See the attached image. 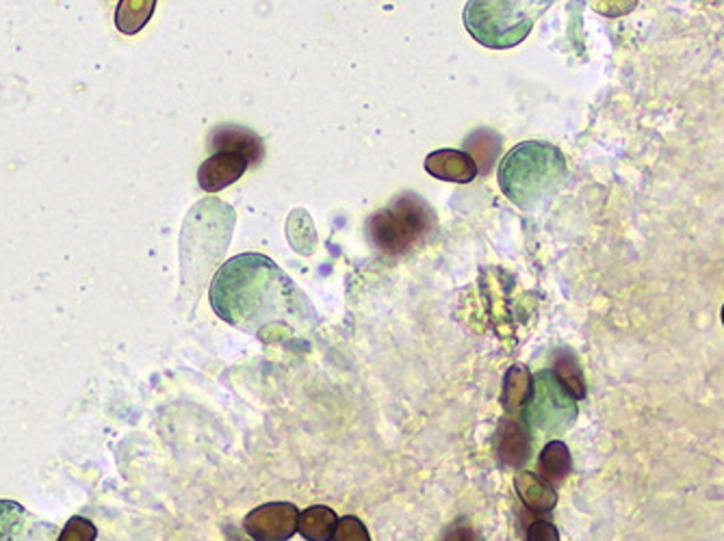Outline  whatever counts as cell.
Returning a JSON list of instances; mask_svg holds the SVG:
<instances>
[{
  "instance_id": "17",
  "label": "cell",
  "mask_w": 724,
  "mask_h": 541,
  "mask_svg": "<svg viewBox=\"0 0 724 541\" xmlns=\"http://www.w3.org/2000/svg\"><path fill=\"white\" fill-rule=\"evenodd\" d=\"M157 0H120L116 9V27L125 36H137L155 16Z\"/></svg>"
},
{
  "instance_id": "9",
  "label": "cell",
  "mask_w": 724,
  "mask_h": 541,
  "mask_svg": "<svg viewBox=\"0 0 724 541\" xmlns=\"http://www.w3.org/2000/svg\"><path fill=\"white\" fill-rule=\"evenodd\" d=\"M248 159L235 152H215L200 169H198V184L207 193H217L237 180L244 178L248 171Z\"/></svg>"
},
{
  "instance_id": "16",
  "label": "cell",
  "mask_w": 724,
  "mask_h": 541,
  "mask_svg": "<svg viewBox=\"0 0 724 541\" xmlns=\"http://www.w3.org/2000/svg\"><path fill=\"white\" fill-rule=\"evenodd\" d=\"M573 472V458L562 440H552L538 458V474L549 483L559 485Z\"/></svg>"
},
{
  "instance_id": "19",
  "label": "cell",
  "mask_w": 724,
  "mask_h": 541,
  "mask_svg": "<svg viewBox=\"0 0 724 541\" xmlns=\"http://www.w3.org/2000/svg\"><path fill=\"white\" fill-rule=\"evenodd\" d=\"M98 538V529L91 520L75 515L68 520V524L63 527L61 535L57 541H96Z\"/></svg>"
},
{
  "instance_id": "8",
  "label": "cell",
  "mask_w": 724,
  "mask_h": 541,
  "mask_svg": "<svg viewBox=\"0 0 724 541\" xmlns=\"http://www.w3.org/2000/svg\"><path fill=\"white\" fill-rule=\"evenodd\" d=\"M532 424L525 418L508 414L499 422L497 455L508 468H523L532 458Z\"/></svg>"
},
{
  "instance_id": "6",
  "label": "cell",
  "mask_w": 724,
  "mask_h": 541,
  "mask_svg": "<svg viewBox=\"0 0 724 541\" xmlns=\"http://www.w3.org/2000/svg\"><path fill=\"white\" fill-rule=\"evenodd\" d=\"M298 518L294 502H267L246 515L244 529L255 541H289L298 533Z\"/></svg>"
},
{
  "instance_id": "10",
  "label": "cell",
  "mask_w": 724,
  "mask_h": 541,
  "mask_svg": "<svg viewBox=\"0 0 724 541\" xmlns=\"http://www.w3.org/2000/svg\"><path fill=\"white\" fill-rule=\"evenodd\" d=\"M426 171L429 176L445 180V182H458L467 184L477 178V166L467 152L460 150H436L427 154Z\"/></svg>"
},
{
  "instance_id": "4",
  "label": "cell",
  "mask_w": 724,
  "mask_h": 541,
  "mask_svg": "<svg viewBox=\"0 0 724 541\" xmlns=\"http://www.w3.org/2000/svg\"><path fill=\"white\" fill-rule=\"evenodd\" d=\"M463 18L470 38L490 50L518 46L534 27V20L520 13L514 0H469Z\"/></svg>"
},
{
  "instance_id": "13",
  "label": "cell",
  "mask_w": 724,
  "mask_h": 541,
  "mask_svg": "<svg viewBox=\"0 0 724 541\" xmlns=\"http://www.w3.org/2000/svg\"><path fill=\"white\" fill-rule=\"evenodd\" d=\"M504 139L493 128H475L465 139V152L475 161L479 173H488L502 157Z\"/></svg>"
},
{
  "instance_id": "1",
  "label": "cell",
  "mask_w": 724,
  "mask_h": 541,
  "mask_svg": "<svg viewBox=\"0 0 724 541\" xmlns=\"http://www.w3.org/2000/svg\"><path fill=\"white\" fill-rule=\"evenodd\" d=\"M294 292L291 280L267 256L241 253L215 273L209 297L219 319L256 332L287 308Z\"/></svg>"
},
{
  "instance_id": "24",
  "label": "cell",
  "mask_w": 724,
  "mask_h": 541,
  "mask_svg": "<svg viewBox=\"0 0 724 541\" xmlns=\"http://www.w3.org/2000/svg\"><path fill=\"white\" fill-rule=\"evenodd\" d=\"M723 323H724V305H723Z\"/></svg>"
},
{
  "instance_id": "3",
  "label": "cell",
  "mask_w": 724,
  "mask_h": 541,
  "mask_svg": "<svg viewBox=\"0 0 724 541\" xmlns=\"http://www.w3.org/2000/svg\"><path fill=\"white\" fill-rule=\"evenodd\" d=\"M436 230V212L417 193H401L367 221V237L386 256H404L424 246Z\"/></svg>"
},
{
  "instance_id": "18",
  "label": "cell",
  "mask_w": 724,
  "mask_h": 541,
  "mask_svg": "<svg viewBox=\"0 0 724 541\" xmlns=\"http://www.w3.org/2000/svg\"><path fill=\"white\" fill-rule=\"evenodd\" d=\"M24 507L16 500H0V541H16L22 527Z\"/></svg>"
},
{
  "instance_id": "12",
  "label": "cell",
  "mask_w": 724,
  "mask_h": 541,
  "mask_svg": "<svg viewBox=\"0 0 724 541\" xmlns=\"http://www.w3.org/2000/svg\"><path fill=\"white\" fill-rule=\"evenodd\" d=\"M534 392V375L525 364H512L502 385V408L506 414H520Z\"/></svg>"
},
{
  "instance_id": "20",
  "label": "cell",
  "mask_w": 724,
  "mask_h": 541,
  "mask_svg": "<svg viewBox=\"0 0 724 541\" xmlns=\"http://www.w3.org/2000/svg\"><path fill=\"white\" fill-rule=\"evenodd\" d=\"M333 541H371V535L363 520H358L356 515H345L339 518Z\"/></svg>"
},
{
  "instance_id": "5",
  "label": "cell",
  "mask_w": 724,
  "mask_h": 541,
  "mask_svg": "<svg viewBox=\"0 0 724 541\" xmlns=\"http://www.w3.org/2000/svg\"><path fill=\"white\" fill-rule=\"evenodd\" d=\"M523 412L532 427L557 435L575 422L577 405L575 399L555 381L554 373L545 371L534 377V392Z\"/></svg>"
},
{
  "instance_id": "22",
  "label": "cell",
  "mask_w": 724,
  "mask_h": 541,
  "mask_svg": "<svg viewBox=\"0 0 724 541\" xmlns=\"http://www.w3.org/2000/svg\"><path fill=\"white\" fill-rule=\"evenodd\" d=\"M438 541H479V535L475 533L469 520L460 518L443 533V538Z\"/></svg>"
},
{
  "instance_id": "23",
  "label": "cell",
  "mask_w": 724,
  "mask_h": 541,
  "mask_svg": "<svg viewBox=\"0 0 724 541\" xmlns=\"http://www.w3.org/2000/svg\"><path fill=\"white\" fill-rule=\"evenodd\" d=\"M636 2L638 0H603V4H593V7L609 18H618L629 13L636 7Z\"/></svg>"
},
{
  "instance_id": "14",
  "label": "cell",
  "mask_w": 724,
  "mask_h": 541,
  "mask_svg": "<svg viewBox=\"0 0 724 541\" xmlns=\"http://www.w3.org/2000/svg\"><path fill=\"white\" fill-rule=\"evenodd\" d=\"M337 524L339 515L326 504H315L299 511L298 533L306 541H333Z\"/></svg>"
},
{
  "instance_id": "7",
  "label": "cell",
  "mask_w": 724,
  "mask_h": 541,
  "mask_svg": "<svg viewBox=\"0 0 724 541\" xmlns=\"http://www.w3.org/2000/svg\"><path fill=\"white\" fill-rule=\"evenodd\" d=\"M209 150L215 152H235L248 159L250 167L260 166L265 159V143L255 130L246 126L219 124L209 134Z\"/></svg>"
},
{
  "instance_id": "11",
  "label": "cell",
  "mask_w": 724,
  "mask_h": 541,
  "mask_svg": "<svg viewBox=\"0 0 724 541\" xmlns=\"http://www.w3.org/2000/svg\"><path fill=\"white\" fill-rule=\"evenodd\" d=\"M514 488L520 502L532 513H549L557 504V492L554 485H549L540 474H534L529 470H523L514 477Z\"/></svg>"
},
{
  "instance_id": "21",
  "label": "cell",
  "mask_w": 724,
  "mask_h": 541,
  "mask_svg": "<svg viewBox=\"0 0 724 541\" xmlns=\"http://www.w3.org/2000/svg\"><path fill=\"white\" fill-rule=\"evenodd\" d=\"M525 541H559V531L549 520H534L527 529Z\"/></svg>"
},
{
  "instance_id": "15",
  "label": "cell",
  "mask_w": 724,
  "mask_h": 541,
  "mask_svg": "<svg viewBox=\"0 0 724 541\" xmlns=\"http://www.w3.org/2000/svg\"><path fill=\"white\" fill-rule=\"evenodd\" d=\"M554 373L555 381L575 399L582 401L586 399V377H584V369L577 360V355L571 349H557L554 355Z\"/></svg>"
},
{
  "instance_id": "2",
  "label": "cell",
  "mask_w": 724,
  "mask_h": 541,
  "mask_svg": "<svg viewBox=\"0 0 724 541\" xmlns=\"http://www.w3.org/2000/svg\"><path fill=\"white\" fill-rule=\"evenodd\" d=\"M566 178L564 154L545 141H525L514 146L499 167V187L518 209L536 210Z\"/></svg>"
}]
</instances>
